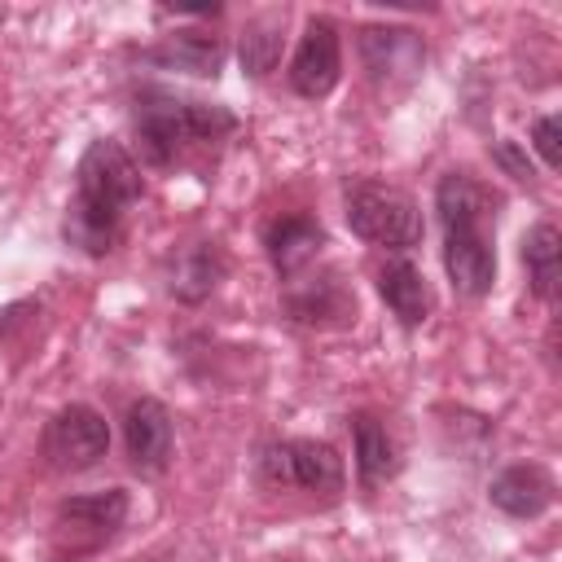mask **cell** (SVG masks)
I'll return each instance as SVG.
<instances>
[{
	"mask_svg": "<svg viewBox=\"0 0 562 562\" xmlns=\"http://www.w3.org/2000/svg\"><path fill=\"white\" fill-rule=\"evenodd\" d=\"M140 189L145 184L136 158L119 140H92L75 171V198L61 224L66 241L88 255H105L119 241L123 215L140 202Z\"/></svg>",
	"mask_w": 562,
	"mask_h": 562,
	"instance_id": "cell-1",
	"label": "cell"
},
{
	"mask_svg": "<svg viewBox=\"0 0 562 562\" xmlns=\"http://www.w3.org/2000/svg\"><path fill=\"white\" fill-rule=\"evenodd\" d=\"M237 127V119L224 105L189 101L171 92H145L136 105V136L149 162H171L184 145H211L224 140Z\"/></svg>",
	"mask_w": 562,
	"mask_h": 562,
	"instance_id": "cell-2",
	"label": "cell"
},
{
	"mask_svg": "<svg viewBox=\"0 0 562 562\" xmlns=\"http://www.w3.org/2000/svg\"><path fill=\"white\" fill-rule=\"evenodd\" d=\"M347 224L356 237L386 246V250H408L422 241V211L404 189L391 184H356L347 193Z\"/></svg>",
	"mask_w": 562,
	"mask_h": 562,
	"instance_id": "cell-3",
	"label": "cell"
},
{
	"mask_svg": "<svg viewBox=\"0 0 562 562\" xmlns=\"http://www.w3.org/2000/svg\"><path fill=\"white\" fill-rule=\"evenodd\" d=\"M110 426L92 404H66L44 430V457L57 470H88L105 457Z\"/></svg>",
	"mask_w": 562,
	"mask_h": 562,
	"instance_id": "cell-4",
	"label": "cell"
},
{
	"mask_svg": "<svg viewBox=\"0 0 562 562\" xmlns=\"http://www.w3.org/2000/svg\"><path fill=\"white\" fill-rule=\"evenodd\" d=\"M263 470H268V479L294 483V487H307V492H338L342 479H347L342 457L321 439H290V443L268 448Z\"/></svg>",
	"mask_w": 562,
	"mask_h": 562,
	"instance_id": "cell-5",
	"label": "cell"
},
{
	"mask_svg": "<svg viewBox=\"0 0 562 562\" xmlns=\"http://www.w3.org/2000/svg\"><path fill=\"white\" fill-rule=\"evenodd\" d=\"M338 75H342L338 31H334L329 18H312L307 31H303V40H299V53L290 61V83L303 97H325V92H334Z\"/></svg>",
	"mask_w": 562,
	"mask_h": 562,
	"instance_id": "cell-6",
	"label": "cell"
},
{
	"mask_svg": "<svg viewBox=\"0 0 562 562\" xmlns=\"http://www.w3.org/2000/svg\"><path fill=\"white\" fill-rule=\"evenodd\" d=\"M443 268L457 294L483 299L496 281V250L487 228H448L443 233Z\"/></svg>",
	"mask_w": 562,
	"mask_h": 562,
	"instance_id": "cell-7",
	"label": "cell"
},
{
	"mask_svg": "<svg viewBox=\"0 0 562 562\" xmlns=\"http://www.w3.org/2000/svg\"><path fill=\"white\" fill-rule=\"evenodd\" d=\"M127 518V492L123 487H105V492H83L61 501L57 522L79 540V544H101L110 540Z\"/></svg>",
	"mask_w": 562,
	"mask_h": 562,
	"instance_id": "cell-8",
	"label": "cell"
},
{
	"mask_svg": "<svg viewBox=\"0 0 562 562\" xmlns=\"http://www.w3.org/2000/svg\"><path fill=\"white\" fill-rule=\"evenodd\" d=\"M123 439L136 470H162L171 457V413L149 395L136 400L123 417Z\"/></svg>",
	"mask_w": 562,
	"mask_h": 562,
	"instance_id": "cell-9",
	"label": "cell"
},
{
	"mask_svg": "<svg viewBox=\"0 0 562 562\" xmlns=\"http://www.w3.org/2000/svg\"><path fill=\"white\" fill-rule=\"evenodd\" d=\"M487 496L509 518H540L553 505L558 487H553V474L544 465H509L505 474L492 479V492Z\"/></svg>",
	"mask_w": 562,
	"mask_h": 562,
	"instance_id": "cell-10",
	"label": "cell"
},
{
	"mask_svg": "<svg viewBox=\"0 0 562 562\" xmlns=\"http://www.w3.org/2000/svg\"><path fill=\"white\" fill-rule=\"evenodd\" d=\"M435 206H439V220H443V233L448 228H487L492 224V206H496V193L487 184H479L474 176L465 171H448L435 189Z\"/></svg>",
	"mask_w": 562,
	"mask_h": 562,
	"instance_id": "cell-11",
	"label": "cell"
},
{
	"mask_svg": "<svg viewBox=\"0 0 562 562\" xmlns=\"http://www.w3.org/2000/svg\"><path fill=\"white\" fill-rule=\"evenodd\" d=\"M360 53H364V66L378 75V79H391V75H417L422 70V40L404 26H369L360 31Z\"/></svg>",
	"mask_w": 562,
	"mask_h": 562,
	"instance_id": "cell-12",
	"label": "cell"
},
{
	"mask_svg": "<svg viewBox=\"0 0 562 562\" xmlns=\"http://www.w3.org/2000/svg\"><path fill=\"white\" fill-rule=\"evenodd\" d=\"M149 61H158L162 70H184V75H220L224 66V40L206 35V31H176L167 35L158 48H149Z\"/></svg>",
	"mask_w": 562,
	"mask_h": 562,
	"instance_id": "cell-13",
	"label": "cell"
},
{
	"mask_svg": "<svg viewBox=\"0 0 562 562\" xmlns=\"http://www.w3.org/2000/svg\"><path fill=\"white\" fill-rule=\"evenodd\" d=\"M378 290L386 299V307L404 321V325H422L430 316V290H426V277L408 263V259H391L382 272H378Z\"/></svg>",
	"mask_w": 562,
	"mask_h": 562,
	"instance_id": "cell-14",
	"label": "cell"
},
{
	"mask_svg": "<svg viewBox=\"0 0 562 562\" xmlns=\"http://www.w3.org/2000/svg\"><path fill=\"white\" fill-rule=\"evenodd\" d=\"M263 241H268V255H272V263L281 272H299L325 246V233H321V224L312 215H285V220H277L268 228Z\"/></svg>",
	"mask_w": 562,
	"mask_h": 562,
	"instance_id": "cell-15",
	"label": "cell"
},
{
	"mask_svg": "<svg viewBox=\"0 0 562 562\" xmlns=\"http://www.w3.org/2000/svg\"><path fill=\"white\" fill-rule=\"evenodd\" d=\"M522 259H527L531 290L540 299H553L558 281H562V233L553 224H536L527 233V241H522Z\"/></svg>",
	"mask_w": 562,
	"mask_h": 562,
	"instance_id": "cell-16",
	"label": "cell"
},
{
	"mask_svg": "<svg viewBox=\"0 0 562 562\" xmlns=\"http://www.w3.org/2000/svg\"><path fill=\"white\" fill-rule=\"evenodd\" d=\"M356 470L369 487L395 474V443H391L386 426H378V417H369V413L356 417Z\"/></svg>",
	"mask_w": 562,
	"mask_h": 562,
	"instance_id": "cell-17",
	"label": "cell"
},
{
	"mask_svg": "<svg viewBox=\"0 0 562 562\" xmlns=\"http://www.w3.org/2000/svg\"><path fill=\"white\" fill-rule=\"evenodd\" d=\"M281 26H285V13H263V18L246 22V31H241V66H246V75L263 79L277 66L281 44H285Z\"/></svg>",
	"mask_w": 562,
	"mask_h": 562,
	"instance_id": "cell-18",
	"label": "cell"
},
{
	"mask_svg": "<svg viewBox=\"0 0 562 562\" xmlns=\"http://www.w3.org/2000/svg\"><path fill=\"white\" fill-rule=\"evenodd\" d=\"M220 255L211 250V246H193L180 263H176V277H171V290L184 299V303H198V299H206L211 290H215V281H220Z\"/></svg>",
	"mask_w": 562,
	"mask_h": 562,
	"instance_id": "cell-19",
	"label": "cell"
},
{
	"mask_svg": "<svg viewBox=\"0 0 562 562\" xmlns=\"http://www.w3.org/2000/svg\"><path fill=\"white\" fill-rule=\"evenodd\" d=\"M531 145L540 149V158H544L549 171L562 167V123H558V114H544V119L531 127Z\"/></svg>",
	"mask_w": 562,
	"mask_h": 562,
	"instance_id": "cell-20",
	"label": "cell"
},
{
	"mask_svg": "<svg viewBox=\"0 0 562 562\" xmlns=\"http://www.w3.org/2000/svg\"><path fill=\"white\" fill-rule=\"evenodd\" d=\"M496 162H501L514 180H531V176H536V171H531V162H527V154H522L514 140H501V145H496Z\"/></svg>",
	"mask_w": 562,
	"mask_h": 562,
	"instance_id": "cell-21",
	"label": "cell"
},
{
	"mask_svg": "<svg viewBox=\"0 0 562 562\" xmlns=\"http://www.w3.org/2000/svg\"><path fill=\"white\" fill-rule=\"evenodd\" d=\"M0 562H9V558H0Z\"/></svg>",
	"mask_w": 562,
	"mask_h": 562,
	"instance_id": "cell-22",
	"label": "cell"
}]
</instances>
